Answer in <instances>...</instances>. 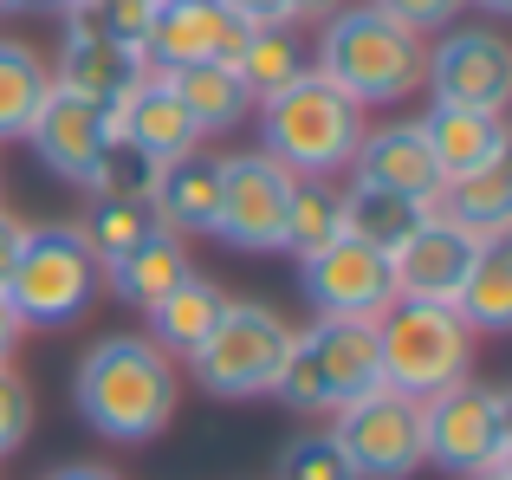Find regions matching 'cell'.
<instances>
[{
  "mask_svg": "<svg viewBox=\"0 0 512 480\" xmlns=\"http://www.w3.org/2000/svg\"><path fill=\"white\" fill-rule=\"evenodd\" d=\"M33 416H39L33 383H26L13 364H0V461L26 448V435H33Z\"/></svg>",
  "mask_w": 512,
  "mask_h": 480,
  "instance_id": "34",
  "label": "cell"
},
{
  "mask_svg": "<svg viewBox=\"0 0 512 480\" xmlns=\"http://www.w3.org/2000/svg\"><path fill=\"white\" fill-rule=\"evenodd\" d=\"M383 20H396V26H409L415 39H435V33H448V26H461V13H467V0H370Z\"/></svg>",
  "mask_w": 512,
  "mask_h": 480,
  "instance_id": "35",
  "label": "cell"
},
{
  "mask_svg": "<svg viewBox=\"0 0 512 480\" xmlns=\"http://www.w3.org/2000/svg\"><path fill=\"white\" fill-rule=\"evenodd\" d=\"M214 208H221V156L188 150V156L156 163V182H150L156 228H169L175 240H208L214 234Z\"/></svg>",
  "mask_w": 512,
  "mask_h": 480,
  "instance_id": "17",
  "label": "cell"
},
{
  "mask_svg": "<svg viewBox=\"0 0 512 480\" xmlns=\"http://www.w3.org/2000/svg\"><path fill=\"white\" fill-rule=\"evenodd\" d=\"M117 137L124 143H137L150 163H169V156H188V150H201V130H195V117H188V104L169 91V78L163 72H150L137 85V98L117 111Z\"/></svg>",
  "mask_w": 512,
  "mask_h": 480,
  "instance_id": "20",
  "label": "cell"
},
{
  "mask_svg": "<svg viewBox=\"0 0 512 480\" xmlns=\"http://www.w3.org/2000/svg\"><path fill=\"white\" fill-rule=\"evenodd\" d=\"M234 72H240V85L253 91V104H266L273 91H286L292 78L312 72V46H305L299 26H253L240 59H234Z\"/></svg>",
  "mask_w": 512,
  "mask_h": 480,
  "instance_id": "25",
  "label": "cell"
},
{
  "mask_svg": "<svg viewBox=\"0 0 512 480\" xmlns=\"http://www.w3.org/2000/svg\"><path fill=\"white\" fill-rule=\"evenodd\" d=\"M72 409L98 442L143 448L169 435L182 409V364L163 357L143 331H104L72 370Z\"/></svg>",
  "mask_w": 512,
  "mask_h": 480,
  "instance_id": "1",
  "label": "cell"
},
{
  "mask_svg": "<svg viewBox=\"0 0 512 480\" xmlns=\"http://www.w3.org/2000/svg\"><path fill=\"white\" fill-rule=\"evenodd\" d=\"M46 7H72V0H46Z\"/></svg>",
  "mask_w": 512,
  "mask_h": 480,
  "instance_id": "43",
  "label": "cell"
},
{
  "mask_svg": "<svg viewBox=\"0 0 512 480\" xmlns=\"http://www.w3.org/2000/svg\"><path fill=\"white\" fill-rule=\"evenodd\" d=\"M111 117L98 111V104L72 98V91L52 85L46 104H39V117L26 124V150H33V163L46 169V176L72 182V189H85L91 182V163L104 156V143H111Z\"/></svg>",
  "mask_w": 512,
  "mask_h": 480,
  "instance_id": "14",
  "label": "cell"
},
{
  "mask_svg": "<svg viewBox=\"0 0 512 480\" xmlns=\"http://www.w3.org/2000/svg\"><path fill=\"white\" fill-rule=\"evenodd\" d=\"M331 442H338V455L350 461L357 480H409L428 468L422 461V403L383 390V383L370 396H357V403L331 409Z\"/></svg>",
  "mask_w": 512,
  "mask_h": 480,
  "instance_id": "9",
  "label": "cell"
},
{
  "mask_svg": "<svg viewBox=\"0 0 512 480\" xmlns=\"http://www.w3.org/2000/svg\"><path fill=\"white\" fill-rule=\"evenodd\" d=\"M98 286H104V266L91 253V240L78 234V221H26V240L13 253L7 279H0L20 331L78 325L98 299Z\"/></svg>",
  "mask_w": 512,
  "mask_h": 480,
  "instance_id": "4",
  "label": "cell"
},
{
  "mask_svg": "<svg viewBox=\"0 0 512 480\" xmlns=\"http://www.w3.org/2000/svg\"><path fill=\"white\" fill-rule=\"evenodd\" d=\"M428 156H435L441 182L448 176H474L487 163H506V117L500 111H467V104H428L422 117Z\"/></svg>",
  "mask_w": 512,
  "mask_h": 480,
  "instance_id": "19",
  "label": "cell"
},
{
  "mask_svg": "<svg viewBox=\"0 0 512 480\" xmlns=\"http://www.w3.org/2000/svg\"><path fill=\"white\" fill-rule=\"evenodd\" d=\"M150 20H156V0H72V7H59V26H65L59 39H91V46L143 52Z\"/></svg>",
  "mask_w": 512,
  "mask_h": 480,
  "instance_id": "29",
  "label": "cell"
},
{
  "mask_svg": "<svg viewBox=\"0 0 512 480\" xmlns=\"http://www.w3.org/2000/svg\"><path fill=\"white\" fill-rule=\"evenodd\" d=\"M299 292H305V305H312V318L376 325V318L396 305V273H389V253L338 234L331 247H318V253L299 260Z\"/></svg>",
  "mask_w": 512,
  "mask_h": 480,
  "instance_id": "12",
  "label": "cell"
},
{
  "mask_svg": "<svg viewBox=\"0 0 512 480\" xmlns=\"http://www.w3.org/2000/svg\"><path fill=\"white\" fill-rule=\"evenodd\" d=\"M279 480H357V474H350V461L338 455L331 429H299L279 448Z\"/></svg>",
  "mask_w": 512,
  "mask_h": 480,
  "instance_id": "33",
  "label": "cell"
},
{
  "mask_svg": "<svg viewBox=\"0 0 512 480\" xmlns=\"http://www.w3.org/2000/svg\"><path fill=\"white\" fill-rule=\"evenodd\" d=\"M52 91V65L26 39H0V143H26V124L39 117Z\"/></svg>",
  "mask_w": 512,
  "mask_h": 480,
  "instance_id": "27",
  "label": "cell"
},
{
  "mask_svg": "<svg viewBox=\"0 0 512 480\" xmlns=\"http://www.w3.org/2000/svg\"><path fill=\"white\" fill-rule=\"evenodd\" d=\"M480 247L487 240L461 234L454 221L428 215L422 228L402 240L396 253H389V273H396V299H422V305H454L467 286V273H474Z\"/></svg>",
  "mask_w": 512,
  "mask_h": 480,
  "instance_id": "15",
  "label": "cell"
},
{
  "mask_svg": "<svg viewBox=\"0 0 512 480\" xmlns=\"http://www.w3.org/2000/svg\"><path fill=\"white\" fill-rule=\"evenodd\" d=\"M286 351H292V318L266 299H234L227 292L214 331L201 338L195 357H182V370L214 403H253V396H273Z\"/></svg>",
  "mask_w": 512,
  "mask_h": 480,
  "instance_id": "6",
  "label": "cell"
},
{
  "mask_svg": "<svg viewBox=\"0 0 512 480\" xmlns=\"http://www.w3.org/2000/svg\"><path fill=\"white\" fill-rule=\"evenodd\" d=\"M344 234V189L325 176H299L292 182V208H286V253L305 260V253L331 247Z\"/></svg>",
  "mask_w": 512,
  "mask_h": 480,
  "instance_id": "30",
  "label": "cell"
},
{
  "mask_svg": "<svg viewBox=\"0 0 512 480\" xmlns=\"http://www.w3.org/2000/svg\"><path fill=\"white\" fill-rule=\"evenodd\" d=\"M422 59H428V39L383 20L370 0H344L312 39V72L331 78L363 111L370 104H409L422 91Z\"/></svg>",
  "mask_w": 512,
  "mask_h": 480,
  "instance_id": "2",
  "label": "cell"
},
{
  "mask_svg": "<svg viewBox=\"0 0 512 480\" xmlns=\"http://www.w3.org/2000/svg\"><path fill=\"white\" fill-rule=\"evenodd\" d=\"M376 390V338L370 325H350V318H312V325H292V351L279 370L273 396L292 416H331V409L357 403Z\"/></svg>",
  "mask_w": 512,
  "mask_h": 480,
  "instance_id": "7",
  "label": "cell"
},
{
  "mask_svg": "<svg viewBox=\"0 0 512 480\" xmlns=\"http://www.w3.org/2000/svg\"><path fill=\"white\" fill-rule=\"evenodd\" d=\"M221 305H227V286H221V279H208V273L195 266L182 286L163 292V299L143 312V325H150L143 338H150L163 357H175V364H182V357L201 351V338H208L214 318H221Z\"/></svg>",
  "mask_w": 512,
  "mask_h": 480,
  "instance_id": "22",
  "label": "cell"
},
{
  "mask_svg": "<svg viewBox=\"0 0 512 480\" xmlns=\"http://www.w3.org/2000/svg\"><path fill=\"white\" fill-rule=\"evenodd\" d=\"M253 124H260V156H273L286 176H325L338 182L350 169L363 143V104L344 98L331 78L305 72L286 91H273L266 104H253Z\"/></svg>",
  "mask_w": 512,
  "mask_h": 480,
  "instance_id": "3",
  "label": "cell"
},
{
  "mask_svg": "<svg viewBox=\"0 0 512 480\" xmlns=\"http://www.w3.org/2000/svg\"><path fill=\"white\" fill-rule=\"evenodd\" d=\"M428 215L454 221L474 240H506L512 234V163H487L474 176H448L428 202Z\"/></svg>",
  "mask_w": 512,
  "mask_h": 480,
  "instance_id": "23",
  "label": "cell"
},
{
  "mask_svg": "<svg viewBox=\"0 0 512 480\" xmlns=\"http://www.w3.org/2000/svg\"><path fill=\"white\" fill-rule=\"evenodd\" d=\"M143 78H150V59H143V52L91 46V39H59V59H52V85L85 98V104H98L111 124H117V111L137 98Z\"/></svg>",
  "mask_w": 512,
  "mask_h": 480,
  "instance_id": "18",
  "label": "cell"
},
{
  "mask_svg": "<svg viewBox=\"0 0 512 480\" xmlns=\"http://www.w3.org/2000/svg\"><path fill=\"white\" fill-rule=\"evenodd\" d=\"M188 273H195L188 240H175L169 228H150L137 247L124 253V260L104 266V292H111V299H124L130 312H150V305L163 299V292H175Z\"/></svg>",
  "mask_w": 512,
  "mask_h": 480,
  "instance_id": "21",
  "label": "cell"
},
{
  "mask_svg": "<svg viewBox=\"0 0 512 480\" xmlns=\"http://www.w3.org/2000/svg\"><path fill=\"white\" fill-rule=\"evenodd\" d=\"M370 338H376V383L409 396V403H428V396L474 377V331L454 305L396 299L370 325Z\"/></svg>",
  "mask_w": 512,
  "mask_h": 480,
  "instance_id": "5",
  "label": "cell"
},
{
  "mask_svg": "<svg viewBox=\"0 0 512 480\" xmlns=\"http://www.w3.org/2000/svg\"><path fill=\"white\" fill-rule=\"evenodd\" d=\"M454 312L467 318V331H487V338H500V331H512V253L506 240H487L474 260V273H467L461 299H454Z\"/></svg>",
  "mask_w": 512,
  "mask_h": 480,
  "instance_id": "28",
  "label": "cell"
},
{
  "mask_svg": "<svg viewBox=\"0 0 512 480\" xmlns=\"http://www.w3.org/2000/svg\"><path fill=\"white\" fill-rule=\"evenodd\" d=\"M169 78V91L188 104V117H195V130L201 137H221V130H234V124H247L253 117V91L240 85V72L227 59H208V65H175Z\"/></svg>",
  "mask_w": 512,
  "mask_h": 480,
  "instance_id": "24",
  "label": "cell"
},
{
  "mask_svg": "<svg viewBox=\"0 0 512 480\" xmlns=\"http://www.w3.org/2000/svg\"><path fill=\"white\" fill-rule=\"evenodd\" d=\"M20 318H13V305H7V292H0V364H13V351H20Z\"/></svg>",
  "mask_w": 512,
  "mask_h": 480,
  "instance_id": "38",
  "label": "cell"
},
{
  "mask_svg": "<svg viewBox=\"0 0 512 480\" xmlns=\"http://www.w3.org/2000/svg\"><path fill=\"white\" fill-rule=\"evenodd\" d=\"M428 221V202H409V195L370 189V182H344V234L363 240L376 253H396L402 240Z\"/></svg>",
  "mask_w": 512,
  "mask_h": 480,
  "instance_id": "26",
  "label": "cell"
},
{
  "mask_svg": "<svg viewBox=\"0 0 512 480\" xmlns=\"http://www.w3.org/2000/svg\"><path fill=\"white\" fill-rule=\"evenodd\" d=\"M292 182L273 156L260 150H234L221 156V208H214V240H227L234 253H286V208H292Z\"/></svg>",
  "mask_w": 512,
  "mask_h": 480,
  "instance_id": "11",
  "label": "cell"
},
{
  "mask_svg": "<svg viewBox=\"0 0 512 480\" xmlns=\"http://www.w3.org/2000/svg\"><path fill=\"white\" fill-rule=\"evenodd\" d=\"M467 7H480V13H493V20H500V13H512V0H467Z\"/></svg>",
  "mask_w": 512,
  "mask_h": 480,
  "instance_id": "41",
  "label": "cell"
},
{
  "mask_svg": "<svg viewBox=\"0 0 512 480\" xmlns=\"http://www.w3.org/2000/svg\"><path fill=\"white\" fill-rule=\"evenodd\" d=\"M20 13H46V0H0V20H20Z\"/></svg>",
  "mask_w": 512,
  "mask_h": 480,
  "instance_id": "40",
  "label": "cell"
},
{
  "mask_svg": "<svg viewBox=\"0 0 512 480\" xmlns=\"http://www.w3.org/2000/svg\"><path fill=\"white\" fill-rule=\"evenodd\" d=\"M20 240H26V221L0 208V279H7V266H13V253H20Z\"/></svg>",
  "mask_w": 512,
  "mask_h": 480,
  "instance_id": "37",
  "label": "cell"
},
{
  "mask_svg": "<svg viewBox=\"0 0 512 480\" xmlns=\"http://www.w3.org/2000/svg\"><path fill=\"white\" fill-rule=\"evenodd\" d=\"M156 228V215L143 202H91L85 208V221H78V234L91 240V253H98V266H111V260H124L130 247H137L143 234Z\"/></svg>",
  "mask_w": 512,
  "mask_h": 480,
  "instance_id": "32",
  "label": "cell"
},
{
  "mask_svg": "<svg viewBox=\"0 0 512 480\" xmlns=\"http://www.w3.org/2000/svg\"><path fill=\"white\" fill-rule=\"evenodd\" d=\"M247 26H299V0H221Z\"/></svg>",
  "mask_w": 512,
  "mask_h": 480,
  "instance_id": "36",
  "label": "cell"
},
{
  "mask_svg": "<svg viewBox=\"0 0 512 480\" xmlns=\"http://www.w3.org/2000/svg\"><path fill=\"white\" fill-rule=\"evenodd\" d=\"M344 176L370 182V189H389V195H409V202H435V189H441V169L428 156V137H422L415 117L363 124V143H357Z\"/></svg>",
  "mask_w": 512,
  "mask_h": 480,
  "instance_id": "16",
  "label": "cell"
},
{
  "mask_svg": "<svg viewBox=\"0 0 512 480\" xmlns=\"http://www.w3.org/2000/svg\"><path fill=\"white\" fill-rule=\"evenodd\" d=\"M422 461L454 480L512 474V396L500 383H454L422 403Z\"/></svg>",
  "mask_w": 512,
  "mask_h": 480,
  "instance_id": "8",
  "label": "cell"
},
{
  "mask_svg": "<svg viewBox=\"0 0 512 480\" xmlns=\"http://www.w3.org/2000/svg\"><path fill=\"white\" fill-rule=\"evenodd\" d=\"M428 104H467V111H506L512 98V39L500 26H448L428 39L422 59Z\"/></svg>",
  "mask_w": 512,
  "mask_h": 480,
  "instance_id": "10",
  "label": "cell"
},
{
  "mask_svg": "<svg viewBox=\"0 0 512 480\" xmlns=\"http://www.w3.org/2000/svg\"><path fill=\"white\" fill-rule=\"evenodd\" d=\"M150 182H156V163H150V156H143L137 143L111 137V143H104V156L91 163L85 195H91V202H143V208H150Z\"/></svg>",
  "mask_w": 512,
  "mask_h": 480,
  "instance_id": "31",
  "label": "cell"
},
{
  "mask_svg": "<svg viewBox=\"0 0 512 480\" xmlns=\"http://www.w3.org/2000/svg\"><path fill=\"white\" fill-rule=\"evenodd\" d=\"M253 26L240 13H227L221 0H163L143 39V59L150 72H175V65H208V59H240Z\"/></svg>",
  "mask_w": 512,
  "mask_h": 480,
  "instance_id": "13",
  "label": "cell"
},
{
  "mask_svg": "<svg viewBox=\"0 0 512 480\" xmlns=\"http://www.w3.org/2000/svg\"><path fill=\"white\" fill-rule=\"evenodd\" d=\"M46 480H124V474H111V468H98V461H65V468H52Z\"/></svg>",
  "mask_w": 512,
  "mask_h": 480,
  "instance_id": "39",
  "label": "cell"
},
{
  "mask_svg": "<svg viewBox=\"0 0 512 480\" xmlns=\"http://www.w3.org/2000/svg\"><path fill=\"white\" fill-rule=\"evenodd\" d=\"M474 480H512V474H474Z\"/></svg>",
  "mask_w": 512,
  "mask_h": 480,
  "instance_id": "42",
  "label": "cell"
}]
</instances>
